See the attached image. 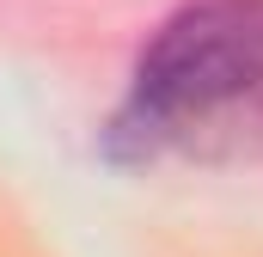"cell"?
Here are the masks:
<instances>
[{"mask_svg":"<svg viewBox=\"0 0 263 257\" xmlns=\"http://www.w3.org/2000/svg\"><path fill=\"white\" fill-rule=\"evenodd\" d=\"M110 166L263 159V0H184L135 49L98 128Z\"/></svg>","mask_w":263,"mask_h":257,"instance_id":"1","label":"cell"}]
</instances>
